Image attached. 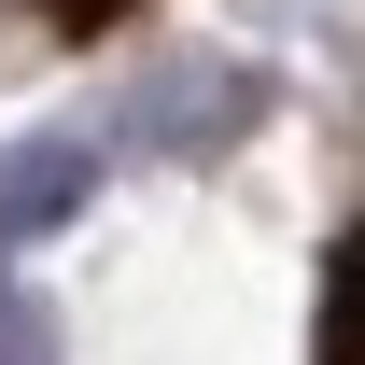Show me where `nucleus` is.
<instances>
[{"mask_svg": "<svg viewBox=\"0 0 365 365\" xmlns=\"http://www.w3.org/2000/svg\"><path fill=\"white\" fill-rule=\"evenodd\" d=\"M267 113H281V85L253 71V56H169V71H140V85L113 98L98 155L127 140V155H182V169H211V155H239Z\"/></svg>", "mask_w": 365, "mask_h": 365, "instance_id": "obj_1", "label": "nucleus"}, {"mask_svg": "<svg viewBox=\"0 0 365 365\" xmlns=\"http://www.w3.org/2000/svg\"><path fill=\"white\" fill-rule=\"evenodd\" d=\"M98 127H29V140H0V267L29 253V239H56L71 211L98 197Z\"/></svg>", "mask_w": 365, "mask_h": 365, "instance_id": "obj_2", "label": "nucleus"}, {"mask_svg": "<svg viewBox=\"0 0 365 365\" xmlns=\"http://www.w3.org/2000/svg\"><path fill=\"white\" fill-rule=\"evenodd\" d=\"M309 365H365V211H351V239H337V267H323V337H309Z\"/></svg>", "mask_w": 365, "mask_h": 365, "instance_id": "obj_3", "label": "nucleus"}, {"mask_svg": "<svg viewBox=\"0 0 365 365\" xmlns=\"http://www.w3.org/2000/svg\"><path fill=\"white\" fill-rule=\"evenodd\" d=\"M0 365H71V323H56L29 281H0Z\"/></svg>", "mask_w": 365, "mask_h": 365, "instance_id": "obj_4", "label": "nucleus"}, {"mask_svg": "<svg viewBox=\"0 0 365 365\" xmlns=\"http://www.w3.org/2000/svg\"><path fill=\"white\" fill-rule=\"evenodd\" d=\"M29 14H43V29H56V43H113V29H127V14H140V0H29Z\"/></svg>", "mask_w": 365, "mask_h": 365, "instance_id": "obj_5", "label": "nucleus"}]
</instances>
